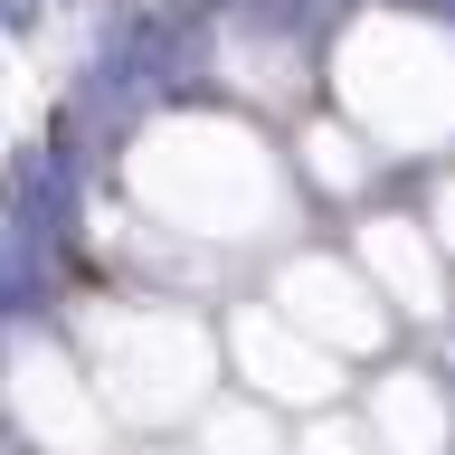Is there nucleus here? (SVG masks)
I'll return each mask as SVG.
<instances>
[{
	"mask_svg": "<svg viewBox=\"0 0 455 455\" xmlns=\"http://www.w3.org/2000/svg\"><path fill=\"white\" fill-rule=\"evenodd\" d=\"M48 28V0H0V38H38Z\"/></svg>",
	"mask_w": 455,
	"mask_h": 455,
	"instance_id": "f257e3e1",
	"label": "nucleus"
}]
</instances>
